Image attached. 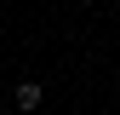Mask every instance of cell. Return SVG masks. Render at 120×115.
<instances>
[{
	"instance_id": "6da1fadb",
	"label": "cell",
	"mask_w": 120,
	"mask_h": 115,
	"mask_svg": "<svg viewBox=\"0 0 120 115\" xmlns=\"http://www.w3.org/2000/svg\"><path fill=\"white\" fill-rule=\"evenodd\" d=\"M40 98H46V86H34V81L11 86V104H17V115H34V109H40Z\"/></svg>"
}]
</instances>
